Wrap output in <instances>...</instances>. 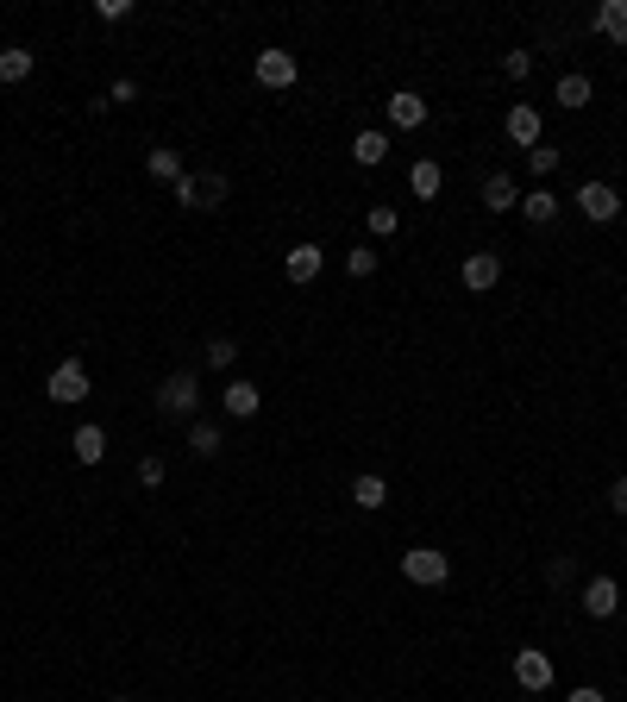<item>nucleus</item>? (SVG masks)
Here are the masks:
<instances>
[{"label": "nucleus", "instance_id": "nucleus-1", "mask_svg": "<svg viewBox=\"0 0 627 702\" xmlns=\"http://www.w3.org/2000/svg\"><path fill=\"white\" fill-rule=\"evenodd\" d=\"M157 408H164L170 420H195V408H201V377H195V370H170V377L157 383Z\"/></svg>", "mask_w": 627, "mask_h": 702}, {"label": "nucleus", "instance_id": "nucleus-2", "mask_svg": "<svg viewBox=\"0 0 627 702\" xmlns=\"http://www.w3.org/2000/svg\"><path fill=\"white\" fill-rule=\"evenodd\" d=\"M402 577L421 583V590H439V583L452 577V558L433 552V546H408V552H402Z\"/></svg>", "mask_w": 627, "mask_h": 702}, {"label": "nucleus", "instance_id": "nucleus-3", "mask_svg": "<svg viewBox=\"0 0 627 702\" xmlns=\"http://www.w3.org/2000/svg\"><path fill=\"white\" fill-rule=\"evenodd\" d=\"M44 395H51V402H63V408L88 402V364H82V358H63L51 377H44Z\"/></svg>", "mask_w": 627, "mask_h": 702}, {"label": "nucleus", "instance_id": "nucleus-4", "mask_svg": "<svg viewBox=\"0 0 627 702\" xmlns=\"http://www.w3.org/2000/svg\"><path fill=\"white\" fill-rule=\"evenodd\" d=\"M577 214H584V220H596V226H609V220L621 214L615 182H584V189H577Z\"/></svg>", "mask_w": 627, "mask_h": 702}, {"label": "nucleus", "instance_id": "nucleus-5", "mask_svg": "<svg viewBox=\"0 0 627 702\" xmlns=\"http://www.w3.org/2000/svg\"><path fill=\"white\" fill-rule=\"evenodd\" d=\"M383 113H389V126H396V132H421L427 126V101L414 95V88H396V95L383 101Z\"/></svg>", "mask_w": 627, "mask_h": 702}, {"label": "nucleus", "instance_id": "nucleus-6", "mask_svg": "<svg viewBox=\"0 0 627 702\" xmlns=\"http://www.w3.org/2000/svg\"><path fill=\"white\" fill-rule=\"evenodd\" d=\"M515 684H521V690H533V696L552 690V659H546L540 646H521V652H515Z\"/></svg>", "mask_w": 627, "mask_h": 702}, {"label": "nucleus", "instance_id": "nucleus-7", "mask_svg": "<svg viewBox=\"0 0 627 702\" xmlns=\"http://www.w3.org/2000/svg\"><path fill=\"white\" fill-rule=\"evenodd\" d=\"M458 276H464V289H471V295H490V289L502 283V257H496V251H471Z\"/></svg>", "mask_w": 627, "mask_h": 702}, {"label": "nucleus", "instance_id": "nucleus-8", "mask_svg": "<svg viewBox=\"0 0 627 702\" xmlns=\"http://www.w3.org/2000/svg\"><path fill=\"white\" fill-rule=\"evenodd\" d=\"M615 608H621V583L615 577H590L584 583V615L590 621H615Z\"/></svg>", "mask_w": 627, "mask_h": 702}, {"label": "nucleus", "instance_id": "nucleus-9", "mask_svg": "<svg viewBox=\"0 0 627 702\" xmlns=\"http://www.w3.org/2000/svg\"><path fill=\"white\" fill-rule=\"evenodd\" d=\"M320 270H327V251L320 245H289V257H283L289 283H320Z\"/></svg>", "mask_w": 627, "mask_h": 702}, {"label": "nucleus", "instance_id": "nucleus-10", "mask_svg": "<svg viewBox=\"0 0 627 702\" xmlns=\"http://www.w3.org/2000/svg\"><path fill=\"white\" fill-rule=\"evenodd\" d=\"M483 207H490V214H515V207H521V189H515V176H508V170L483 176Z\"/></svg>", "mask_w": 627, "mask_h": 702}, {"label": "nucleus", "instance_id": "nucleus-11", "mask_svg": "<svg viewBox=\"0 0 627 702\" xmlns=\"http://www.w3.org/2000/svg\"><path fill=\"white\" fill-rule=\"evenodd\" d=\"M590 95H596V82L584 76V69H565L559 82H552V101H559L565 113H577V107H590Z\"/></svg>", "mask_w": 627, "mask_h": 702}, {"label": "nucleus", "instance_id": "nucleus-12", "mask_svg": "<svg viewBox=\"0 0 627 702\" xmlns=\"http://www.w3.org/2000/svg\"><path fill=\"white\" fill-rule=\"evenodd\" d=\"M295 76H301V63L289 51H258V82L264 88H295Z\"/></svg>", "mask_w": 627, "mask_h": 702}, {"label": "nucleus", "instance_id": "nucleus-13", "mask_svg": "<svg viewBox=\"0 0 627 702\" xmlns=\"http://www.w3.org/2000/svg\"><path fill=\"white\" fill-rule=\"evenodd\" d=\"M502 132L508 138H515V145H540V107H527V101H515V107H508V120H502Z\"/></svg>", "mask_w": 627, "mask_h": 702}, {"label": "nucleus", "instance_id": "nucleus-14", "mask_svg": "<svg viewBox=\"0 0 627 702\" xmlns=\"http://www.w3.org/2000/svg\"><path fill=\"white\" fill-rule=\"evenodd\" d=\"M69 458H76V464H101V458H107V427L82 420V427H76V439H69Z\"/></svg>", "mask_w": 627, "mask_h": 702}, {"label": "nucleus", "instance_id": "nucleus-15", "mask_svg": "<svg viewBox=\"0 0 627 702\" xmlns=\"http://www.w3.org/2000/svg\"><path fill=\"white\" fill-rule=\"evenodd\" d=\"M220 408H226L232 420H251V414H258V408H264V395H258V383H245V377H239V383H226V395H220Z\"/></svg>", "mask_w": 627, "mask_h": 702}, {"label": "nucleus", "instance_id": "nucleus-16", "mask_svg": "<svg viewBox=\"0 0 627 702\" xmlns=\"http://www.w3.org/2000/svg\"><path fill=\"white\" fill-rule=\"evenodd\" d=\"M408 189H414V201H433L439 189H446V170H439L433 157H414V170H408Z\"/></svg>", "mask_w": 627, "mask_h": 702}, {"label": "nucleus", "instance_id": "nucleus-17", "mask_svg": "<svg viewBox=\"0 0 627 702\" xmlns=\"http://www.w3.org/2000/svg\"><path fill=\"white\" fill-rule=\"evenodd\" d=\"M32 69H38V57L26 51V44H7V51H0V82H7V88L32 82Z\"/></svg>", "mask_w": 627, "mask_h": 702}, {"label": "nucleus", "instance_id": "nucleus-18", "mask_svg": "<svg viewBox=\"0 0 627 702\" xmlns=\"http://www.w3.org/2000/svg\"><path fill=\"white\" fill-rule=\"evenodd\" d=\"M521 220L527 226H552V220H559V195H552V189H527L521 195Z\"/></svg>", "mask_w": 627, "mask_h": 702}, {"label": "nucleus", "instance_id": "nucleus-19", "mask_svg": "<svg viewBox=\"0 0 627 702\" xmlns=\"http://www.w3.org/2000/svg\"><path fill=\"white\" fill-rule=\"evenodd\" d=\"M596 32L609 44H627V0H602V7H596Z\"/></svg>", "mask_w": 627, "mask_h": 702}, {"label": "nucleus", "instance_id": "nucleus-20", "mask_svg": "<svg viewBox=\"0 0 627 702\" xmlns=\"http://www.w3.org/2000/svg\"><path fill=\"white\" fill-rule=\"evenodd\" d=\"M352 502H358L364 514H370V508H383V502H389V483H383L377 471H364V477H352Z\"/></svg>", "mask_w": 627, "mask_h": 702}, {"label": "nucleus", "instance_id": "nucleus-21", "mask_svg": "<svg viewBox=\"0 0 627 702\" xmlns=\"http://www.w3.org/2000/svg\"><path fill=\"white\" fill-rule=\"evenodd\" d=\"M352 157L364 163V170H377V163L389 157V132H358L352 138Z\"/></svg>", "mask_w": 627, "mask_h": 702}, {"label": "nucleus", "instance_id": "nucleus-22", "mask_svg": "<svg viewBox=\"0 0 627 702\" xmlns=\"http://www.w3.org/2000/svg\"><path fill=\"white\" fill-rule=\"evenodd\" d=\"M145 170H151L157 182H170V189H176V182H182V157H176L170 145H157V151H145Z\"/></svg>", "mask_w": 627, "mask_h": 702}, {"label": "nucleus", "instance_id": "nucleus-23", "mask_svg": "<svg viewBox=\"0 0 627 702\" xmlns=\"http://www.w3.org/2000/svg\"><path fill=\"white\" fill-rule=\"evenodd\" d=\"M189 452L195 458H214L220 452V427H214V420H189Z\"/></svg>", "mask_w": 627, "mask_h": 702}, {"label": "nucleus", "instance_id": "nucleus-24", "mask_svg": "<svg viewBox=\"0 0 627 702\" xmlns=\"http://www.w3.org/2000/svg\"><path fill=\"white\" fill-rule=\"evenodd\" d=\"M364 226H370V239H389V232L402 226V214H396V207H383V201H377V207L364 214Z\"/></svg>", "mask_w": 627, "mask_h": 702}, {"label": "nucleus", "instance_id": "nucleus-25", "mask_svg": "<svg viewBox=\"0 0 627 702\" xmlns=\"http://www.w3.org/2000/svg\"><path fill=\"white\" fill-rule=\"evenodd\" d=\"M527 170L533 176H552V170H559V145H546V138H540V145L527 151Z\"/></svg>", "mask_w": 627, "mask_h": 702}, {"label": "nucleus", "instance_id": "nucleus-26", "mask_svg": "<svg viewBox=\"0 0 627 702\" xmlns=\"http://www.w3.org/2000/svg\"><path fill=\"white\" fill-rule=\"evenodd\" d=\"M370 270H377V251H370V245H358V251H345V276H358V283H364V276Z\"/></svg>", "mask_w": 627, "mask_h": 702}, {"label": "nucleus", "instance_id": "nucleus-27", "mask_svg": "<svg viewBox=\"0 0 627 702\" xmlns=\"http://www.w3.org/2000/svg\"><path fill=\"white\" fill-rule=\"evenodd\" d=\"M226 189H232V182H226L220 170H207V176H201V207H220V201H226Z\"/></svg>", "mask_w": 627, "mask_h": 702}, {"label": "nucleus", "instance_id": "nucleus-28", "mask_svg": "<svg viewBox=\"0 0 627 702\" xmlns=\"http://www.w3.org/2000/svg\"><path fill=\"white\" fill-rule=\"evenodd\" d=\"M170 195H176V207H201V176H195V170H182V182H176Z\"/></svg>", "mask_w": 627, "mask_h": 702}, {"label": "nucleus", "instance_id": "nucleus-29", "mask_svg": "<svg viewBox=\"0 0 627 702\" xmlns=\"http://www.w3.org/2000/svg\"><path fill=\"white\" fill-rule=\"evenodd\" d=\"M232 358H239V345H232V339H207V364H214V370H232Z\"/></svg>", "mask_w": 627, "mask_h": 702}, {"label": "nucleus", "instance_id": "nucleus-30", "mask_svg": "<svg viewBox=\"0 0 627 702\" xmlns=\"http://www.w3.org/2000/svg\"><path fill=\"white\" fill-rule=\"evenodd\" d=\"M527 69H533V51H508L502 57V76L508 82H527Z\"/></svg>", "mask_w": 627, "mask_h": 702}, {"label": "nucleus", "instance_id": "nucleus-31", "mask_svg": "<svg viewBox=\"0 0 627 702\" xmlns=\"http://www.w3.org/2000/svg\"><path fill=\"white\" fill-rule=\"evenodd\" d=\"M95 19H107V26H120V19H132V0H95Z\"/></svg>", "mask_w": 627, "mask_h": 702}, {"label": "nucleus", "instance_id": "nucleus-32", "mask_svg": "<svg viewBox=\"0 0 627 702\" xmlns=\"http://www.w3.org/2000/svg\"><path fill=\"white\" fill-rule=\"evenodd\" d=\"M138 483H145V489H157V483H164V458H157V452H145V458H138Z\"/></svg>", "mask_w": 627, "mask_h": 702}, {"label": "nucleus", "instance_id": "nucleus-33", "mask_svg": "<svg viewBox=\"0 0 627 702\" xmlns=\"http://www.w3.org/2000/svg\"><path fill=\"white\" fill-rule=\"evenodd\" d=\"M577 577V558L565 552V558H546V583H571Z\"/></svg>", "mask_w": 627, "mask_h": 702}, {"label": "nucleus", "instance_id": "nucleus-34", "mask_svg": "<svg viewBox=\"0 0 627 702\" xmlns=\"http://www.w3.org/2000/svg\"><path fill=\"white\" fill-rule=\"evenodd\" d=\"M132 95H138V82H132V76H120V82H113V88H107V107H126Z\"/></svg>", "mask_w": 627, "mask_h": 702}, {"label": "nucleus", "instance_id": "nucleus-35", "mask_svg": "<svg viewBox=\"0 0 627 702\" xmlns=\"http://www.w3.org/2000/svg\"><path fill=\"white\" fill-rule=\"evenodd\" d=\"M609 508H615V514H627V477H615V483H609Z\"/></svg>", "mask_w": 627, "mask_h": 702}, {"label": "nucleus", "instance_id": "nucleus-36", "mask_svg": "<svg viewBox=\"0 0 627 702\" xmlns=\"http://www.w3.org/2000/svg\"><path fill=\"white\" fill-rule=\"evenodd\" d=\"M565 702H609V696H602V690H596V684H577V690H571V696H565Z\"/></svg>", "mask_w": 627, "mask_h": 702}, {"label": "nucleus", "instance_id": "nucleus-37", "mask_svg": "<svg viewBox=\"0 0 627 702\" xmlns=\"http://www.w3.org/2000/svg\"><path fill=\"white\" fill-rule=\"evenodd\" d=\"M113 702H126V696H113Z\"/></svg>", "mask_w": 627, "mask_h": 702}]
</instances>
